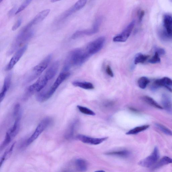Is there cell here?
<instances>
[{
    "instance_id": "obj_25",
    "label": "cell",
    "mask_w": 172,
    "mask_h": 172,
    "mask_svg": "<svg viewBox=\"0 0 172 172\" xmlns=\"http://www.w3.org/2000/svg\"><path fill=\"white\" fill-rule=\"evenodd\" d=\"M76 166L77 170L80 172H84L87 169V163L83 159H77L76 161Z\"/></svg>"
},
{
    "instance_id": "obj_28",
    "label": "cell",
    "mask_w": 172,
    "mask_h": 172,
    "mask_svg": "<svg viewBox=\"0 0 172 172\" xmlns=\"http://www.w3.org/2000/svg\"><path fill=\"white\" fill-rule=\"evenodd\" d=\"M130 152L128 150H123L115 151L107 153V155L126 158L130 155Z\"/></svg>"
},
{
    "instance_id": "obj_7",
    "label": "cell",
    "mask_w": 172,
    "mask_h": 172,
    "mask_svg": "<svg viewBox=\"0 0 172 172\" xmlns=\"http://www.w3.org/2000/svg\"><path fill=\"white\" fill-rule=\"evenodd\" d=\"M102 22V18L100 17H98L95 20L92 28L88 29L76 31L72 35V39H75L84 36L92 35L95 34L99 32Z\"/></svg>"
},
{
    "instance_id": "obj_2",
    "label": "cell",
    "mask_w": 172,
    "mask_h": 172,
    "mask_svg": "<svg viewBox=\"0 0 172 172\" xmlns=\"http://www.w3.org/2000/svg\"><path fill=\"white\" fill-rule=\"evenodd\" d=\"M70 75L69 72L63 71L59 74L57 79L51 87L47 92H39L36 96V99L38 101L43 102L49 99L53 95L59 85Z\"/></svg>"
},
{
    "instance_id": "obj_5",
    "label": "cell",
    "mask_w": 172,
    "mask_h": 172,
    "mask_svg": "<svg viewBox=\"0 0 172 172\" xmlns=\"http://www.w3.org/2000/svg\"><path fill=\"white\" fill-rule=\"evenodd\" d=\"M52 119L50 117L44 118L37 127L34 132L27 141L26 145H31L35 141L44 131L49 126L52 122Z\"/></svg>"
},
{
    "instance_id": "obj_35",
    "label": "cell",
    "mask_w": 172,
    "mask_h": 172,
    "mask_svg": "<svg viewBox=\"0 0 172 172\" xmlns=\"http://www.w3.org/2000/svg\"><path fill=\"white\" fill-rule=\"evenodd\" d=\"M31 1H31V0H28V1H25L22 4L19 8H18L15 14H17L24 10L26 7L28 6L29 4L31 3Z\"/></svg>"
},
{
    "instance_id": "obj_32",
    "label": "cell",
    "mask_w": 172,
    "mask_h": 172,
    "mask_svg": "<svg viewBox=\"0 0 172 172\" xmlns=\"http://www.w3.org/2000/svg\"><path fill=\"white\" fill-rule=\"evenodd\" d=\"M155 125L157 128H158L164 134H165L167 135L172 136V131L167 128V127L165 126L158 123H156Z\"/></svg>"
},
{
    "instance_id": "obj_1",
    "label": "cell",
    "mask_w": 172,
    "mask_h": 172,
    "mask_svg": "<svg viewBox=\"0 0 172 172\" xmlns=\"http://www.w3.org/2000/svg\"><path fill=\"white\" fill-rule=\"evenodd\" d=\"M89 58L84 53V49L79 48L74 49L71 51L67 56L63 71L69 72L71 67L80 66Z\"/></svg>"
},
{
    "instance_id": "obj_44",
    "label": "cell",
    "mask_w": 172,
    "mask_h": 172,
    "mask_svg": "<svg viewBox=\"0 0 172 172\" xmlns=\"http://www.w3.org/2000/svg\"><path fill=\"white\" fill-rule=\"evenodd\" d=\"M171 2H172V1H171Z\"/></svg>"
},
{
    "instance_id": "obj_37",
    "label": "cell",
    "mask_w": 172,
    "mask_h": 172,
    "mask_svg": "<svg viewBox=\"0 0 172 172\" xmlns=\"http://www.w3.org/2000/svg\"><path fill=\"white\" fill-rule=\"evenodd\" d=\"M22 23V20L20 18L18 19L16 23H15L14 25L13 26L12 30L13 31H16L17 29L21 25Z\"/></svg>"
},
{
    "instance_id": "obj_38",
    "label": "cell",
    "mask_w": 172,
    "mask_h": 172,
    "mask_svg": "<svg viewBox=\"0 0 172 172\" xmlns=\"http://www.w3.org/2000/svg\"><path fill=\"white\" fill-rule=\"evenodd\" d=\"M145 14L144 11L143 10H141L139 11V13H138V19H139V23H141V22L142 21Z\"/></svg>"
},
{
    "instance_id": "obj_43",
    "label": "cell",
    "mask_w": 172,
    "mask_h": 172,
    "mask_svg": "<svg viewBox=\"0 0 172 172\" xmlns=\"http://www.w3.org/2000/svg\"><path fill=\"white\" fill-rule=\"evenodd\" d=\"M170 39H172V34L171 35L170 37Z\"/></svg>"
},
{
    "instance_id": "obj_24",
    "label": "cell",
    "mask_w": 172,
    "mask_h": 172,
    "mask_svg": "<svg viewBox=\"0 0 172 172\" xmlns=\"http://www.w3.org/2000/svg\"><path fill=\"white\" fill-rule=\"evenodd\" d=\"M144 102L149 104L153 107L158 108V109H162L163 108L157 103L151 97L148 96H144L142 98Z\"/></svg>"
},
{
    "instance_id": "obj_13",
    "label": "cell",
    "mask_w": 172,
    "mask_h": 172,
    "mask_svg": "<svg viewBox=\"0 0 172 172\" xmlns=\"http://www.w3.org/2000/svg\"><path fill=\"white\" fill-rule=\"evenodd\" d=\"M27 48V46L26 45L20 48L19 50L17 51L16 53L11 59L9 64L7 65L6 68V71H9L13 69L14 65L19 60L22 55H23Z\"/></svg>"
},
{
    "instance_id": "obj_40",
    "label": "cell",
    "mask_w": 172,
    "mask_h": 172,
    "mask_svg": "<svg viewBox=\"0 0 172 172\" xmlns=\"http://www.w3.org/2000/svg\"><path fill=\"white\" fill-rule=\"evenodd\" d=\"M17 7L16 6H14L13 7V8L11 9L9 12V16H11L13 15L14 14L16 13L17 12L16 10Z\"/></svg>"
},
{
    "instance_id": "obj_15",
    "label": "cell",
    "mask_w": 172,
    "mask_h": 172,
    "mask_svg": "<svg viewBox=\"0 0 172 172\" xmlns=\"http://www.w3.org/2000/svg\"><path fill=\"white\" fill-rule=\"evenodd\" d=\"M21 115L15 118L13 125L7 131L6 134L10 137L12 140L19 132Z\"/></svg>"
},
{
    "instance_id": "obj_22",
    "label": "cell",
    "mask_w": 172,
    "mask_h": 172,
    "mask_svg": "<svg viewBox=\"0 0 172 172\" xmlns=\"http://www.w3.org/2000/svg\"><path fill=\"white\" fill-rule=\"evenodd\" d=\"M75 87H79L87 90L92 89L94 88L93 84L89 82L80 81H74L72 83Z\"/></svg>"
},
{
    "instance_id": "obj_3",
    "label": "cell",
    "mask_w": 172,
    "mask_h": 172,
    "mask_svg": "<svg viewBox=\"0 0 172 172\" xmlns=\"http://www.w3.org/2000/svg\"><path fill=\"white\" fill-rule=\"evenodd\" d=\"M34 35V32L26 25L15 39L12 46L7 53V55H9L13 54L21 45L31 39Z\"/></svg>"
},
{
    "instance_id": "obj_12",
    "label": "cell",
    "mask_w": 172,
    "mask_h": 172,
    "mask_svg": "<svg viewBox=\"0 0 172 172\" xmlns=\"http://www.w3.org/2000/svg\"><path fill=\"white\" fill-rule=\"evenodd\" d=\"M76 138L84 143L98 145L106 140L108 137H107L102 138H94L80 134L76 136Z\"/></svg>"
},
{
    "instance_id": "obj_27",
    "label": "cell",
    "mask_w": 172,
    "mask_h": 172,
    "mask_svg": "<svg viewBox=\"0 0 172 172\" xmlns=\"http://www.w3.org/2000/svg\"><path fill=\"white\" fill-rule=\"evenodd\" d=\"M149 58V56L147 55H144L141 53L137 54L134 58V64L137 65L138 63H143L147 61Z\"/></svg>"
},
{
    "instance_id": "obj_6",
    "label": "cell",
    "mask_w": 172,
    "mask_h": 172,
    "mask_svg": "<svg viewBox=\"0 0 172 172\" xmlns=\"http://www.w3.org/2000/svg\"><path fill=\"white\" fill-rule=\"evenodd\" d=\"M105 42V37H100L88 44L84 50L86 53L91 57L102 49Z\"/></svg>"
},
{
    "instance_id": "obj_21",
    "label": "cell",
    "mask_w": 172,
    "mask_h": 172,
    "mask_svg": "<svg viewBox=\"0 0 172 172\" xmlns=\"http://www.w3.org/2000/svg\"><path fill=\"white\" fill-rule=\"evenodd\" d=\"M78 122L77 121H75L70 125L65 133V137L66 139H70L72 138L77 128Z\"/></svg>"
},
{
    "instance_id": "obj_30",
    "label": "cell",
    "mask_w": 172,
    "mask_h": 172,
    "mask_svg": "<svg viewBox=\"0 0 172 172\" xmlns=\"http://www.w3.org/2000/svg\"><path fill=\"white\" fill-rule=\"evenodd\" d=\"M15 144V143H14L10 148L9 149H7L4 153L1 160V166H2V164L5 161V160L9 158V157L11 153H12L13 151Z\"/></svg>"
},
{
    "instance_id": "obj_20",
    "label": "cell",
    "mask_w": 172,
    "mask_h": 172,
    "mask_svg": "<svg viewBox=\"0 0 172 172\" xmlns=\"http://www.w3.org/2000/svg\"><path fill=\"white\" fill-rule=\"evenodd\" d=\"M170 164H172V159L168 156H164L153 166L152 170H156Z\"/></svg>"
},
{
    "instance_id": "obj_9",
    "label": "cell",
    "mask_w": 172,
    "mask_h": 172,
    "mask_svg": "<svg viewBox=\"0 0 172 172\" xmlns=\"http://www.w3.org/2000/svg\"><path fill=\"white\" fill-rule=\"evenodd\" d=\"M135 25V21L131 22L121 33L114 37L113 42L120 43L126 42L131 34Z\"/></svg>"
},
{
    "instance_id": "obj_36",
    "label": "cell",
    "mask_w": 172,
    "mask_h": 172,
    "mask_svg": "<svg viewBox=\"0 0 172 172\" xmlns=\"http://www.w3.org/2000/svg\"><path fill=\"white\" fill-rule=\"evenodd\" d=\"M106 70V72L108 76L112 77H114V73L110 65H108L107 66Z\"/></svg>"
},
{
    "instance_id": "obj_42",
    "label": "cell",
    "mask_w": 172,
    "mask_h": 172,
    "mask_svg": "<svg viewBox=\"0 0 172 172\" xmlns=\"http://www.w3.org/2000/svg\"><path fill=\"white\" fill-rule=\"evenodd\" d=\"M95 172H105L103 170H99V171H96Z\"/></svg>"
},
{
    "instance_id": "obj_8",
    "label": "cell",
    "mask_w": 172,
    "mask_h": 172,
    "mask_svg": "<svg viewBox=\"0 0 172 172\" xmlns=\"http://www.w3.org/2000/svg\"><path fill=\"white\" fill-rule=\"evenodd\" d=\"M160 154L158 147H155L151 154L141 160L138 163L139 165L145 167L149 168L153 166L158 162Z\"/></svg>"
},
{
    "instance_id": "obj_4",
    "label": "cell",
    "mask_w": 172,
    "mask_h": 172,
    "mask_svg": "<svg viewBox=\"0 0 172 172\" xmlns=\"http://www.w3.org/2000/svg\"><path fill=\"white\" fill-rule=\"evenodd\" d=\"M52 55H48L39 64L34 67L32 72L28 77L27 83H30L40 76L49 64Z\"/></svg>"
},
{
    "instance_id": "obj_17",
    "label": "cell",
    "mask_w": 172,
    "mask_h": 172,
    "mask_svg": "<svg viewBox=\"0 0 172 172\" xmlns=\"http://www.w3.org/2000/svg\"><path fill=\"white\" fill-rule=\"evenodd\" d=\"M12 74H9L5 77L0 94V101L1 103L4 99L6 93L9 90L11 85L12 80Z\"/></svg>"
},
{
    "instance_id": "obj_39",
    "label": "cell",
    "mask_w": 172,
    "mask_h": 172,
    "mask_svg": "<svg viewBox=\"0 0 172 172\" xmlns=\"http://www.w3.org/2000/svg\"><path fill=\"white\" fill-rule=\"evenodd\" d=\"M155 52H157L160 55H163L165 54L166 51L163 48L159 47L155 48Z\"/></svg>"
},
{
    "instance_id": "obj_33",
    "label": "cell",
    "mask_w": 172,
    "mask_h": 172,
    "mask_svg": "<svg viewBox=\"0 0 172 172\" xmlns=\"http://www.w3.org/2000/svg\"><path fill=\"white\" fill-rule=\"evenodd\" d=\"M21 106L19 104H17L14 106L13 111L14 117L15 118L21 115Z\"/></svg>"
},
{
    "instance_id": "obj_19",
    "label": "cell",
    "mask_w": 172,
    "mask_h": 172,
    "mask_svg": "<svg viewBox=\"0 0 172 172\" xmlns=\"http://www.w3.org/2000/svg\"><path fill=\"white\" fill-rule=\"evenodd\" d=\"M59 62L56 61L49 68L47 71L44 75L47 79L49 81L55 76L57 73L59 68Z\"/></svg>"
},
{
    "instance_id": "obj_11",
    "label": "cell",
    "mask_w": 172,
    "mask_h": 172,
    "mask_svg": "<svg viewBox=\"0 0 172 172\" xmlns=\"http://www.w3.org/2000/svg\"><path fill=\"white\" fill-rule=\"evenodd\" d=\"M164 31L162 37L166 39H170L172 34V16L169 14L164 15L163 18Z\"/></svg>"
},
{
    "instance_id": "obj_29",
    "label": "cell",
    "mask_w": 172,
    "mask_h": 172,
    "mask_svg": "<svg viewBox=\"0 0 172 172\" xmlns=\"http://www.w3.org/2000/svg\"><path fill=\"white\" fill-rule=\"evenodd\" d=\"M149 82L150 81L148 78L145 77H142L138 80L137 83L140 88L144 89L147 87Z\"/></svg>"
},
{
    "instance_id": "obj_31",
    "label": "cell",
    "mask_w": 172,
    "mask_h": 172,
    "mask_svg": "<svg viewBox=\"0 0 172 172\" xmlns=\"http://www.w3.org/2000/svg\"><path fill=\"white\" fill-rule=\"evenodd\" d=\"M77 107L78 110L82 113L91 116L96 115L94 112L89 109L88 108L80 105L77 106Z\"/></svg>"
},
{
    "instance_id": "obj_23",
    "label": "cell",
    "mask_w": 172,
    "mask_h": 172,
    "mask_svg": "<svg viewBox=\"0 0 172 172\" xmlns=\"http://www.w3.org/2000/svg\"><path fill=\"white\" fill-rule=\"evenodd\" d=\"M162 103L163 107L166 110L170 111L172 108L171 100L170 97L166 95L162 96Z\"/></svg>"
},
{
    "instance_id": "obj_14",
    "label": "cell",
    "mask_w": 172,
    "mask_h": 172,
    "mask_svg": "<svg viewBox=\"0 0 172 172\" xmlns=\"http://www.w3.org/2000/svg\"><path fill=\"white\" fill-rule=\"evenodd\" d=\"M163 87L169 91L172 92V89L170 87H172V80L167 77H164L162 79L156 80L153 85L152 88L156 89L159 87Z\"/></svg>"
},
{
    "instance_id": "obj_18",
    "label": "cell",
    "mask_w": 172,
    "mask_h": 172,
    "mask_svg": "<svg viewBox=\"0 0 172 172\" xmlns=\"http://www.w3.org/2000/svg\"><path fill=\"white\" fill-rule=\"evenodd\" d=\"M49 9L44 10L42 11L33 18V19L28 24L30 27L31 28L34 26L42 21L45 18L50 12Z\"/></svg>"
},
{
    "instance_id": "obj_26",
    "label": "cell",
    "mask_w": 172,
    "mask_h": 172,
    "mask_svg": "<svg viewBox=\"0 0 172 172\" xmlns=\"http://www.w3.org/2000/svg\"><path fill=\"white\" fill-rule=\"evenodd\" d=\"M149 127V125H144L136 127L126 133L127 135H133L139 133L147 129Z\"/></svg>"
},
{
    "instance_id": "obj_10",
    "label": "cell",
    "mask_w": 172,
    "mask_h": 172,
    "mask_svg": "<svg viewBox=\"0 0 172 172\" xmlns=\"http://www.w3.org/2000/svg\"><path fill=\"white\" fill-rule=\"evenodd\" d=\"M48 80L44 75L40 77L35 83L30 85L27 89V92L30 94L35 92H39L46 87Z\"/></svg>"
},
{
    "instance_id": "obj_41",
    "label": "cell",
    "mask_w": 172,
    "mask_h": 172,
    "mask_svg": "<svg viewBox=\"0 0 172 172\" xmlns=\"http://www.w3.org/2000/svg\"><path fill=\"white\" fill-rule=\"evenodd\" d=\"M113 103L112 102H108L104 104V106L107 107H111L113 105Z\"/></svg>"
},
{
    "instance_id": "obj_34",
    "label": "cell",
    "mask_w": 172,
    "mask_h": 172,
    "mask_svg": "<svg viewBox=\"0 0 172 172\" xmlns=\"http://www.w3.org/2000/svg\"><path fill=\"white\" fill-rule=\"evenodd\" d=\"M159 56L160 55L157 52H155L154 55L151 59H149L148 62L153 64L160 63L161 60Z\"/></svg>"
},
{
    "instance_id": "obj_16",
    "label": "cell",
    "mask_w": 172,
    "mask_h": 172,
    "mask_svg": "<svg viewBox=\"0 0 172 172\" xmlns=\"http://www.w3.org/2000/svg\"><path fill=\"white\" fill-rule=\"evenodd\" d=\"M87 2V1L85 0L78 1L72 7L66 11L63 15L62 18H67L76 11L82 9L85 6Z\"/></svg>"
}]
</instances>
